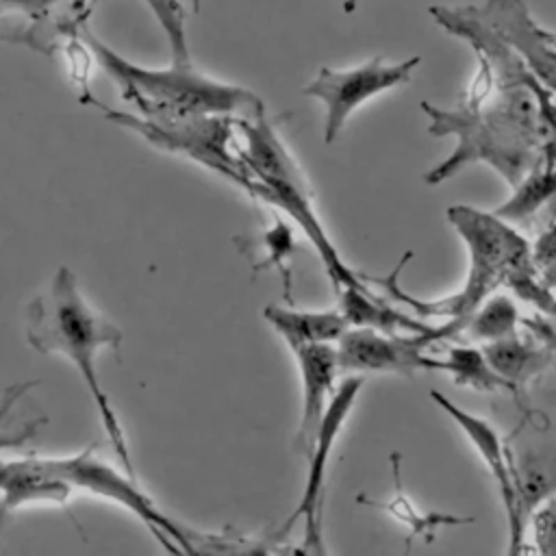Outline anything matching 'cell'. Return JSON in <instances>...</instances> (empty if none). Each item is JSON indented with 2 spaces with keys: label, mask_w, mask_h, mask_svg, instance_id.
<instances>
[{
  "label": "cell",
  "mask_w": 556,
  "mask_h": 556,
  "mask_svg": "<svg viewBox=\"0 0 556 556\" xmlns=\"http://www.w3.org/2000/svg\"><path fill=\"white\" fill-rule=\"evenodd\" d=\"M443 28L473 48L478 74L456 106L421 102L430 117L428 132L458 141L445 161L426 172L424 182L439 185L471 163H486L513 189L545 159L556 161L554 91L473 7L452 9Z\"/></svg>",
  "instance_id": "cell-1"
},
{
  "label": "cell",
  "mask_w": 556,
  "mask_h": 556,
  "mask_svg": "<svg viewBox=\"0 0 556 556\" xmlns=\"http://www.w3.org/2000/svg\"><path fill=\"white\" fill-rule=\"evenodd\" d=\"M447 219L469 252L467 278L456 293L441 300H421L406 293L400 287L397 276L413 258L410 250L404 252L400 263L387 276L378 278L361 274V278L380 287L389 300L404 304L421 319L445 317L450 339L463 334L467 319L500 287H508L539 313L556 315V293L541 280L532 261V243L513 226V222L500 217L495 211H482L469 204L447 206Z\"/></svg>",
  "instance_id": "cell-2"
},
{
  "label": "cell",
  "mask_w": 556,
  "mask_h": 556,
  "mask_svg": "<svg viewBox=\"0 0 556 556\" xmlns=\"http://www.w3.org/2000/svg\"><path fill=\"white\" fill-rule=\"evenodd\" d=\"M26 339L37 352L61 354L76 367L102 419L111 447L115 450L126 473L135 478L124 428L100 384L96 369V356L102 348L113 350L119 358L124 334L115 324L98 315L85 302L70 267H59L48 291L26 304Z\"/></svg>",
  "instance_id": "cell-3"
},
{
  "label": "cell",
  "mask_w": 556,
  "mask_h": 556,
  "mask_svg": "<svg viewBox=\"0 0 556 556\" xmlns=\"http://www.w3.org/2000/svg\"><path fill=\"white\" fill-rule=\"evenodd\" d=\"M83 39L98 65L119 85L122 98L148 119L165 122L193 115L256 117L265 113V102L254 91L211 78L193 70V65L172 63L163 70L137 65L87 26H83Z\"/></svg>",
  "instance_id": "cell-4"
},
{
  "label": "cell",
  "mask_w": 556,
  "mask_h": 556,
  "mask_svg": "<svg viewBox=\"0 0 556 556\" xmlns=\"http://www.w3.org/2000/svg\"><path fill=\"white\" fill-rule=\"evenodd\" d=\"M237 130L241 156L256 178L250 195L285 211L304 230L337 293L343 287H365L361 274L348 267L321 226L313 208L311 191L271 119L265 113L256 117H237Z\"/></svg>",
  "instance_id": "cell-5"
},
{
  "label": "cell",
  "mask_w": 556,
  "mask_h": 556,
  "mask_svg": "<svg viewBox=\"0 0 556 556\" xmlns=\"http://www.w3.org/2000/svg\"><path fill=\"white\" fill-rule=\"evenodd\" d=\"M80 102L96 104L109 122L141 135L148 143L165 152H174L191 159L213 169L215 174L228 178L232 185L241 187L248 195L252 193L256 178L241 156L235 115H193L182 119L156 122L139 113L109 109L100 104L93 96Z\"/></svg>",
  "instance_id": "cell-6"
},
{
  "label": "cell",
  "mask_w": 556,
  "mask_h": 556,
  "mask_svg": "<svg viewBox=\"0 0 556 556\" xmlns=\"http://www.w3.org/2000/svg\"><path fill=\"white\" fill-rule=\"evenodd\" d=\"M96 445L85 447L83 452L74 456H59V458H43L37 456V460L52 473L61 476L67 480L74 489L89 491L93 495L113 500L122 506H126L132 515H137L150 532L159 539V543L167 552H178V554H198V552H208V549H235L230 545L232 539H224L219 534H206L193 528L182 526L180 521L167 517L154 500L143 493L132 476H122L117 469L100 460L93 452Z\"/></svg>",
  "instance_id": "cell-7"
},
{
  "label": "cell",
  "mask_w": 556,
  "mask_h": 556,
  "mask_svg": "<svg viewBox=\"0 0 556 556\" xmlns=\"http://www.w3.org/2000/svg\"><path fill=\"white\" fill-rule=\"evenodd\" d=\"M419 63L421 56L389 63L384 56L376 54L348 70L319 67L317 76L302 91L324 104V143L330 146L337 141L348 117L361 104L393 87L406 85Z\"/></svg>",
  "instance_id": "cell-8"
},
{
  "label": "cell",
  "mask_w": 556,
  "mask_h": 556,
  "mask_svg": "<svg viewBox=\"0 0 556 556\" xmlns=\"http://www.w3.org/2000/svg\"><path fill=\"white\" fill-rule=\"evenodd\" d=\"M445 341V326L428 332L391 334L374 328H348L337 341L341 371H376L413 378L417 371H437V358L424 352Z\"/></svg>",
  "instance_id": "cell-9"
},
{
  "label": "cell",
  "mask_w": 556,
  "mask_h": 556,
  "mask_svg": "<svg viewBox=\"0 0 556 556\" xmlns=\"http://www.w3.org/2000/svg\"><path fill=\"white\" fill-rule=\"evenodd\" d=\"M363 387V378L361 376H350L345 378L337 393L330 400V406L326 410V417L317 430L315 443L308 458V473H306V482L302 489V497L300 504L295 506V510L289 515V519L285 521V526L278 530V536H285L293 523L298 519L304 521V552H313V554H324V545H321V502H324V484H326V476H328V460H330V452L337 443V437L343 428V424L350 417V410L356 402V395Z\"/></svg>",
  "instance_id": "cell-10"
},
{
  "label": "cell",
  "mask_w": 556,
  "mask_h": 556,
  "mask_svg": "<svg viewBox=\"0 0 556 556\" xmlns=\"http://www.w3.org/2000/svg\"><path fill=\"white\" fill-rule=\"evenodd\" d=\"M506 445L515 471L519 513L528 530L534 508L556 497V430L545 415L528 410Z\"/></svg>",
  "instance_id": "cell-11"
},
{
  "label": "cell",
  "mask_w": 556,
  "mask_h": 556,
  "mask_svg": "<svg viewBox=\"0 0 556 556\" xmlns=\"http://www.w3.org/2000/svg\"><path fill=\"white\" fill-rule=\"evenodd\" d=\"M430 397L465 432V437L476 447L478 456L486 465V469L497 486V493H500V500L504 506V515H506V528H508V549L506 552L510 556L526 552L523 539H526L528 530H526V523L519 513L515 471H513V460H510L506 439H502L500 432L486 419L460 408L441 391H430Z\"/></svg>",
  "instance_id": "cell-12"
},
{
  "label": "cell",
  "mask_w": 556,
  "mask_h": 556,
  "mask_svg": "<svg viewBox=\"0 0 556 556\" xmlns=\"http://www.w3.org/2000/svg\"><path fill=\"white\" fill-rule=\"evenodd\" d=\"M476 11L521 54L541 83L556 93V37L541 30L530 20L523 0H486L482 7H476Z\"/></svg>",
  "instance_id": "cell-13"
},
{
  "label": "cell",
  "mask_w": 556,
  "mask_h": 556,
  "mask_svg": "<svg viewBox=\"0 0 556 556\" xmlns=\"http://www.w3.org/2000/svg\"><path fill=\"white\" fill-rule=\"evenodd\" d=\"M302 376V415L295 434V447L308 456L317 430L326 417L332 395L337 393L334 380L341 371L337 348L332 343H311L293 352Z\"/></svg>",
  "instance_id": "cell-14"
},
{
  "label": "cell",
  "mask_w": 556,
  "mask_h": 556,
  "mask_svg": "<svg viewBox=\"0 0 556 556\" xmlns=\"http://www.w3.org/2000/svg\"><path fill=\"white\" fill-rule=\"evenodd\" d=\"M2 510H13L30 502H50L67 508L74 486L48 471L37 456L2 460Z\"/></svg>",
  "instance_id": "cell-15"
},
{
  "label": "cell",
  "mask_w": 556,
  "mask_h": 556,
  "mask_svg": "<svg viewBox=\"0 0 556 556\" xmlns=\"http://www.w3.org/2000/svg\"><path fill=\"white\" fill-rule=\"evenodd\" d=\"M491 367L510 384L513 397L519 400L521 389L539 378L543 371L556 365V356L532 334L521 337L519 332L500 341L482 345Z\"/></svg>",
  "instance_id": "cell-16"
},
{
  "label": "cell",
  "mask_w": 556,
  "mask_h": 556,
  "mask_svg": "<svg viewBox=\"0 0 556 556\" xmlns=\"http://www.w3.org/2000/svg\"><path fill=\"white\" fill-rule=\"evenodd\" d=\"M263 317L285 339L291 352L311 343H337L350 328L341 311H300L267 304Z\"/></svg>",
  "instance_id": "cell-17"
},
{
  "label": "cell",
  "mask_w": 556,
  "mask_h": 556,
  "mask_svg": "<svg viewBox=\"0 0 556 556\" xmlns=\"http://www.w3.org/2000/svg\"><path fill=\"white\" fill-rule=\"evenodd\" d=\"M339 311L348 319L350 328H374L391 334L428 332L434 328L415 313H400L367 287H343L339 291Z\"/></svg>",
  "instance_id": "cell-18"
},
{
  "label": "cell",
  "mask_w": 556,
  "mask_h": 556,
  "mask_svg": "<svg viewBox=\"0 0 556 556\" xmlns=\"http://www.w3.org/2000/svg\"><path fill=\"white\" fill-rule=\"evenodd\" d=\"M391 473H393V497L387 502H376L369 495L361 493L356 497L358 504L371 506V508H380L384 513H389L393 519L406 523L410 528L408 539H406V549L410 547V541L415 536H424L426 543L434 541V532L441 526H463V523H473V517H458V515H447V513H424L419 510L413 500L404 493L402 489V480H400V454L393 452L391 454Z\"/></svg>",
  "instance_id": "cell-19"
},
{
  "label": "cell",
  "mask_w": 556,
  "mask_h": 556,
  "mask_svg": "<svg viewBox=\"0 0 556 556\" xmlns=\"http://www.w3.org/2000/svg\"><path fill=\"white\" fill-rule=\"evenodd\" d=\"M437 371H443L458 387H469L476 391H506L513 395L510 384L491 367L482 345H452L443 361L437 358Z\"/></svg>",
  "instance_id": "cell-20"
},
{
  "label": "cell",
  "mask_w": 556,
  "mask_h": 556,
  "mask_svg": "<svg viewBox=\"0 0 556 556\" xmlns=\"http://www.w3.org/2000/svg\"><path fill=\"white\" fill-rule=\"evenodd\" d=\"M556 198V161L545 159L526 178L513 187V193L502 202L495 213L508 222H523L539 213L549 200Z\"/></svg>",
  "instance_id": "cell-21"
},
{
  "label": "cell",
  "mask_w": 556,
  "mask_h": 556,
  "mask_svg": "<svg viewBox=\"0 0 556 556\" xmlns=\"http://www.w3.org/2000/svg\"><path fill=\"white\" fill-rule=\"evenodd\" d=\"M519 326H523V317L519 315L515 300L504 293H493L467 319L463 332L471 341H478L484 345V343L517 334Z\"/></svg>",
  "instance_id": "cell-22"
},
{
  "label": "cell",
  "mask_w": 556,
  "mask_h": 556,
  "mask_svg": "<svg viewBox=\"0 0 556 556\" xmlns=\"http://www.w3.org/2000/svg\"><path fill=\"white\" fill-rule=\"evenodd\" d=\"M250 245H256V248H263L265 250V256H258L252 261V267H254V274L258 271H265L269 267H276L280 278H282V291H285V300L289 304H293V298H291V267H289V258L295 250V241H293V230L291 226L282 219V217H274V224L263 230L256 239H245Z\"/></svg>",
  "instance_id": "cell-23"
},
{
  "label": "cell",
  "mask_w": 556,
  "mask_h": 556,
  "mask_svg": "<svg viewBox=\"0 0 556 556\" xmlns=\"http://www.w3.org/2000/svg\"><path fill=\"white\" fill-rule=\"evenodd\" d=\"M534 552L543 556H556V497L545 500L534 508L528 521Z\"/></svg>",
  "instance_id": "cell-24"
},
{
  "label": "cell",
  "mask_w": 556,
  "mask_h": 556,
  "mask_svg": "<svg viewBox=\"0 0 556 556\" xmlns=\"http://www.w3.org/2000/svg\"><path fill=\"white\" fill-rule=\"evenodd\" d=\"M532 261L541 280L556 289V222H552L532 243Z\"/></svg>",
  "instance_id": "cell-25"
},
{
  "label": "cell",
  "mask_w": 556,
  "mask_h": 556,
  "mask_svg": "<svg viewBox=\"0 0 556 556\" xmlns=\"http://www.w3.org/2000/svg\"><path fill=\"white\" fill-rule=\"evenodd\" d=\"M523 328L556 356V315H545L536 311L534 315L523 317Z\"/></svg>",
  "instance_id": "cell-26"
},
{
  "label": "cell",
  "mask_w": 556,
  "mask_h": 556,
  "mask_svg": "<svg viewBox=\"0 0 556 556\" xmlns=\"http://www.w3.org/2000/svg\"><path fill=\"white\" fill-rule=\"evenodd\" d=\"M59 0H2V13H17L28 22H41L50 17Z\"/></svg>",
  "instance_id": "cell-27"
},
{
  "label": "cell",
  "mask_w": 556,
  "mask_h": 556,
  "mask_svg": "<svg viewBox=\"0 0 556 556\" xmlns=\"http://www.w3.org/2000/svg\"><path fill=\"white\" fill-rule=\"evenodd\" d=\"M358 2H361V0H345V2H343V13H352V11H356Z\"/></svg>",
  "instance_id": "cell-28"
},
{
  "label": "cell",
  "mask_w": 556,
  "mask_h": 556,
  "mask_svg": "<svg viewBox=\"0 0 556 556\" xmlns=\"http://www.w3.org/2000/svg\"><path fill=\"white\" fill-rule=\"evenodd\" d=\"M191 7H193V11L198 13V11H200V0H191Z\"/></svg>",
  "instance_id": "cell-29"
}]
</instances>
